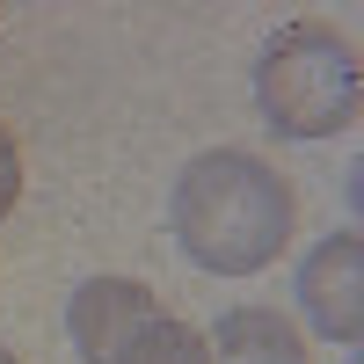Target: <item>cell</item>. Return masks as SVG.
Returning a JSON list of instances; mask_svg holds the SVG:
<instances>
[{
	"mask_svg": "<svg viewBox=\"0 0 364 364\" xmlns=\"http://www.w3.org/2000/svg\"><path fill=\"white\" fill-rule=\"evenodd\" d=\"M299 226L291 182L248 146H211L175 175L168 197V233L204 277H255L284 255Z\"/></svg>",
	"mask_w": 364,
	"mask_h": 364,
	"instance_id": "obj_1",
	"label": "cell"
},
{
	"mask_svg": "<svg viewBox=\"0 0 364 364\" xmlns=\"http://www.w3.org/2000/svg\"><path fill=\"white\" fill-rule=\"evenodd\" d=\"M255 109L277 139H336L357 124L364 109V73H357V44L336 22H291L262 44L255 58Z\"/></svg>",
	"mask_w": 364,
	"mask_h": 364,
	"instance_id": "obj_2",
	"label": "cell"
},
{
	"mask_svg": "<svg viewBox=\"0 0 364 364\" xmlns=\"http://www.w3.org/2000/svg\"><path fill=\"white\" fill-rule=\"evenodd\" d=\"M299 314L314 321V336L343 343V350L364 343V240H357V226L328 233L299 262Z\"/></svg>",
	"mask_w": 364,
	"mask_h": 364,
	"instance_id": "obj_3",
	"label": "cell"
},
{
	"mask_svg": "<svg viewBox=\"0 0 364 364\" xmlns=\"http://www.w3.org/2000/svg\"><path fill=\"white\" fill-rule=\"evenodd\" d=\"M154 314H161V299L146 291L139 277H87V284H73V299H66V336H73V350H80L87 364H117L124 343H132Z\"/></svg>",
	"mask_w": 364,
	"mask_h": 364,
	"instance_id": "obj_4",
	"label": "cell"
},
{
	"mask_svg": "<svg viewBox=\"0 0 364 364\" xmlns=\"http://www.w3.org/2000/svg\"><path fill=\"white\" fill-rule=\"evenodd\" d=\"M204 343H211V364H314L306 336L277 306H233V314H219V328Z\"/></svg>",
	"mask_w": 364,
	"mask_h": 364,
	"instance_id": "obj_5",
	"label": "cell"
},
{
	"mask_svg": "<svg viewBox=\"0 0 364 364\" xmlns=\"http://www.w3.org/2000/svg\"><path fill=\"white\" fill-rule=\"evenodd\" d=\"M117 364H211V343H204V328L175 321V314H154V321L124 343Z\"/></svg>",
	"mask_w": 364,
	"mask_h": 364,
	"instance_id": "obj_6",
	"label": "cell"
},
{
	"mask_svg": "<svg viewBox=\"0 0 364 364\" xmlns=\"http://www.w3.org/2000/svg\"><path fill=\"white\" fill-rule=\"evenodd\" d=\"M22 204V154H15V139H8V124H0V219Z\"/></svg>",
	"mask_w": 364,
	"mask_h": 364,
	"instance_id": "obj_7",
	"label": "cell"
},
{
	"mask_svg": "<svg viewBox=\"0 0 364 364\" xmlns=\"http://www.w3.org/2000/svg\"><path fill=\"white\" fill-rule=\"evenodd\" d=\"M0 364H15V350H8V343H0Z\"/></svg>",
	"mask_w": 364,
	"mask_h": 364,
	"instance_id": "obj_8",
	"label": "cell"
}]
</instances>
